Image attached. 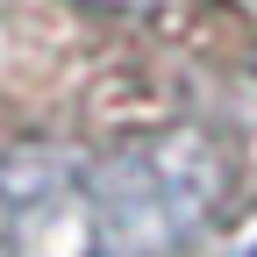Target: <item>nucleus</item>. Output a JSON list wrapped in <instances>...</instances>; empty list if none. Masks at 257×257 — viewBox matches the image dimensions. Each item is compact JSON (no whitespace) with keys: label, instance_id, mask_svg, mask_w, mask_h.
<instances>
[{"label":"nucleus","instance_id":"f257e3e1","mask_svg":"<svg viewBox=\"0 0 257 257\" xmlns=\"http://www.w3.org/2000/svg\"><path fill=\"white\" fill-rule=\"evenodd\" d=\"M243 257H257V243H250V250H243Z\"/></svg>","mask_w":257,"mask_h":257}]
</instances>
